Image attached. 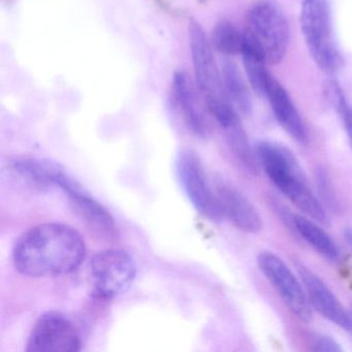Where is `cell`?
<instances>
[{"mask_svg": "<svg viewBox=\"0 0 352 352\" xmlns=\"http://www.w3.org/2000/svg\"><path fill=\"white\" fill-rule=\"evenodd\" d=\"M243 34L244 36L241 56L247 79L255 94L259 98H265L267 83L272 76L267 69L269 63L261 45L257 43L254 36L247 30Z\"/></svg>", "mask_w": 352, "mask_h": 352, "instance_id": "9a60e30c", "label": "cell"}, {"mask_svg": "<svg viewBox=\"0 0 352 352\" xmlns=\"http://www.w3.org/2000/svg\"><path fill=\"white\" fill-rule=\"evenodd\" d=\"M172 96L175 106L189 131L201 138L208 137L209 122L201 110L195 91L184 71H177L173 76Z\"/></svg>", "mask_w": 352, "mask_h": 352, "instance_id": "4fadbf2b", "label": "cell"}, {"mask_svg": "<svg viewBox=\"0 0 352 352\" xmlns=\"http://www.w3.org/2000/svg\"><path fill=\"white\" fill-rule=\"evenodd\" d=\"M324 94L327 96V102H331V106L339 112L341 117L343 116L346 111L349 109V106L346 102L343 90L336 80L329 79L325 82Z\"/></svg>", "mask_w": 352, "mask_h": 352, "instance_id": "d6986e66", "label": "cell"}, {"mask_svg": "<svg viewBox=\"0 0 352 352\" xmlns=\"http://www.w3.org/2000/svg\"><path fill=\"white\" fill-rule=\"evenodd\" d=\"M300 28L309 53L319 69L333 76L343 67L344 58L333 32L329 0H302Z\"/></svg>", "mask_w": 352, "mask_h": 352, "instance_id": "3957f363", "label": "cell"}, {"mask_svg": "<svg viewBox=\"0 0 352 352\" xmlns=\"http://www.w3.org/2000/svg\"><path fill=\"white\" fill-rule=\"evenodd\" d=\"M176 173L185 195L197 212L211 221L223 219L216 191L211 188L201 158L192 150H183L177 156Z\"/></svg>", "mask_w": 352, "mask_h": 352, "instance_id": "8992f818", "label": "cell"}, {"mask_svg": "<svg viewBox=\"0 0 352 352\" xmlns=\"http://www.w3.org/2000/svg\"><path fill=\"white\" fill-rule=\"evenodd\" d=\"M189 44L195 79L199 90L206 98L223 96L228 98L222 83L221 72L216 65L211 45L205 30L199 22H189Z\"/></svg>", "mask_w": 352, "mask_h": 352, "instance_id": "9c48e42d", "label": "cell"}, {"mask_svg": "<svg viewBox=\"0 0 352 352\" xmlns=\"http://www.w3.org/2000/svg\"><path fill=\"white\" fill-rule=\"evenodd\" d=\"M28 352H76L81 339L75 325L59 312H48L38 318L28 338Z\"/></svg>", "mask_w": 352, "mask_h": 352, "instance_id": "ba28073f", "label": "cell"}, {"mask_svg": "<svg viewBox=\"0 0 352 352\" xmlns=\"http://www.w3.org/2000/svg\"><path fill=\"white\" fill-rule=\"evenodd\" d=\"M280 126L298 143H306L308 131L304 120L285 88L271 76L267 83L265 98Z\"/></svg>", "mask_w": 352, "mask_h": 352, "instance_id": "7c38bea8", "label": "cell"}, {"mask_svg": "<svg viewBox=\"0 0 352 352\" xmlns=\"http://www.w3.org/2000/svg\"><path fill=\"white\" fill-rule=\"evenodd\" d=\"M72 205L76 211L83 218L84 221L102 236H114L116 234V226L114 218L108 210L91 197L83 187H78L75 191L67 193Z\"/></svg>", "mask_w": 352, "mask_h": 352, "instance_id": "5bb4252c", "label": "cell"}, {"mask_svg": "<svg viewBox=\"0 0 352 352\" xmlns=\"http://www.w3.org/2000/svg\"><path fill=\"white\" fill-rule=\"evenodd\" d=\"M351 314H352V311H351Z\"/></svg>", "mask_w": 352, "mask_h": 352, "instance_id": "7402d4cb", "label": "cell"}, {"mask_svg": "<svg viewBox=\"0 0 352 352\" xmlns=\"http://www.w3.org/2000/svg\"><path fill=\"white\" fill-rule=\"evenodd\" d=\"M346 131H347L348 140H349L350 147L352 150V107H349L345 114L342 116Z\"/></svg>", "mask_w": 352, "mask_h": 352, "instance_id": "44dd1931", "label": "cell"}, {"mask_svg": "<svg viewBox=\"0 0 352 352\" xmlns=\"http://www.w3.org/2000/svg\"><path fill=\"white\" fill-rule=\"evenodd\" d=\"M243 36L232 22L221 20L216 24L212 34V43L214 48L224 56L241 55L243 46Z\"/></svg>", "mask_w": 352, "mask_h": 352, "instance_id": "ac0fdd59", "label": "cell"}, {"mask_svg": "<svg viewBox=\"0 0 352 352\" xmlns=\"http://www.w3.org/2000/svg\"><path fill=\"white\" fill-rule=\"evenodd\" d=\"M296 272L304 283L312 310L340 329L352 331V314L348 312L329 285L302 263L296 265Z\"/></svg>", "mask_w": 352, "mask_h": 352, "instance_id": "30bf717a", "label": "cell"}, {"mask_svg": "<svg viewBox=\"0 0 352 352\" xmlns=\"http://www.w3.org/2000/svg\"><path fill=\"white\" fill-rule=\"evenodd\" d=\"M220 72L228 100L234 104L238 112L245 115L250 114L252 111L250 90L236 63L230 59H224L221 61Z\"/></svg>", "mask_w": 352, "mask_h": 352, "instance_id": "e0dca14e", "label": "cell"}, {"mask_svg": "<svg viewBox=\"0 0 352 352\" xmlns=\"http://www.w3.org/2000/svg\"><path fill=\"white\" fill-rule=\"evenodd\" d=\"M257 265L287 308L300 320H310L312 308L298 274H294L279 255L271 251L259 253Z\"/></svg>", "mask_w": 352, "mask_h": 352, "instance_id": "52a82bcc", "label": "cell"}, {"mask_svg": "<svg viewBox=\"0 0 352 352\" xmlns=\"http://www.w3.org/2000/svg\"><path fill=\"white\" fill-rule=\"evenodd\" d=\"M258 166L272 184L302 214L325 223L329 219L318 193L311 186L296 156L282 144L261 140L254 145Z\"/></svg>", "mask_w": 352, "mask_h": 352, "instance_id": "7a4b0ae2", "label": "cell"}, {"mask_svg": "<svg viewBox=\"0 0 352 352\" xmlns=\"http://www.w3.org/2000/svg\"><path fill=\"white\" fill-rule=\"evenodd\" d=\"M81 234L61 223L38 224L24 232L14 246L16 270L32 278L57 277L79 269L85 259Z\"/></svg>", "mask_w": 352, "mask_h": 352, "instance_id": "6da1fadb", "label": "cell"}, {"mask_svg": "<svg viewBox=\"0 0 352 352\" xmlns=\"http://www.w3.org/2000/svg\"><path fill=\"white\" fill-rule=\"evenodd\" d=\"M137 265L126 251L109 249L92 257L90 274L96 294L114 298L126 292L137 277Z\"/></svg>", "mask_w": 352, "mask_h": 352, "instance_id": "5b68a950", "label": "cell"}, {"mask_svg": "<svg viewBox=\"0 0 352 352\" xmlns=\"http://www.w3.org/2000/svg\"><path fill=\"white\" fill-rule=\"evenodd\" d=\"M292 223L298 236L312 247L317 253L329 259L338 261L341 257V251L337 243L319 226L320 222L308 217L304 214H294L292 216Z\"/></svg>", "mask_w": 352, "mask_h": 352, "instance_id": "2e32d148", "label": "cell"}, {"mask_svg": "<svg viewBox=\"0 0 352 352\" xmlns=\"http://www.w3.org/2000/svg\"><path fill=\"white\" fill-rule=\"evenodd\" d=\"M215 191L223 217L234 228L247 234H257L263 230V218L258 210L239 189L220 183Z\"/></svg>", "mask_w": 352, "mask_h": 352, "instance_id": "8fae6325", "label": "cell"}, {"mask_svg": "<svg viewBox=\"0 0 352 352\" xmlns=\"http://www.w3.org/2000/svg\"><path fill=\"white\" fill-rule=\"evenodd\" d=\"M248 30L265 53L269 65H279L289 45V25L279 3L256 0L247 12Z\"/></svg>", "mask_w": 352, "mask_h": 352, "instance_id": "277c9868", "label": "cell"}, {"mask_svg": "<svg viewBox=\"0 0 352 352\" xmlns=\"http://www.w3.org/2000/svg\"><path fill=\"white\" fill-rule=\"evenodd\" d=\"M309 343H310L311 349L315 351L336 352L341 350V347L335 340L331 339L329 336L320 335V333L311 335Z\"/></svg>", "mask_w": 352, "mask_h": 352, "instance_id": "ffe728a7", "label": "cell"}]
</instances>
